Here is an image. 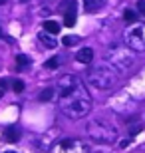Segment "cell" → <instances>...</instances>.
Instances as JSON below:
<instances>
[{
    "instance_id": "obj_1",
    "label": "cell",
    "mask_w": 145,
    "mask_h": 153,
    "mask_svg": "<svg viewBox=\"0 0 145 153\" xmlns=\"http://www.w3.org/2000/svg\"><path fill=\"white\" fill-rule=\"evenodd\" d=\"M56 100L60 103L62 114L68 115L70 119L86 117L94 108L88 88L74 74H66L60 78V82L56 84Z\"/></svg>"
},
{
    "instance_id": "obj_2",
    "label": "cell",
    "mask_w": 145,
    "mask_h": 153,
    "mask_svg": "<svg viewBox=\"0 0 145 153\" xmlns=\"http://www.w3.org/2000/svg\"><path fill=\"white\" fill-rule=\"evenodd\" d=\"M88 84L95 90H112L113 85L117 84V70L112 68L109 64L107 66H95L88 72Z\"/></svg>"
},
{
    "instance_id": "obj_3",
    "label": "cell",
    "mask_w": 145,
    "mask_h": 153,
    "mask_svg": "<svg viewBox=\"0 0 145 153\" xmlns=\"http://www.w3.org/2000/svg\"><path fill=\"white\" fill-rule=\"evenodd\" d=\"M86 131L91 141L95 143H103V145H109L117 139V129L115 125L107 123L103 119H91L88 125H86Z\"/></svg>"
},
{
    "instance_id": "obj_4",
    "label": "cell",
    "mask_w": 145,
    "mask_h": 153,
    "mask_svg": "<svg viewBox=\"0 0 145 153\" xmlns=\"http://www.w3.org/2000/svg\"><path fill=\"white\" fill-rule=\"evenodd\" d=\"M133 52L135 50H131L127 44L125 46H112L106 54V60L112 68L117 70V72H127V70L133 66V60H135Z\"/></svg>"
},
{
    "instance_id": "obj_5",
    "label": "cell",
    "mask_w": 145,
    "mask_h": 153,
    "mask_svg": "<svg viewBox=\"0 0 145 153\" xmlns=\"http://www.w3.org/2000/svg\"><path fill=\"white\" fill-rule=\"evenodd\" d=\"M123 42L135 52H145V22L129 24L123 32Z\"/></svg>"
},
{
    "instance_id": "obj_6",
    "label": "cell",
    "mask_w": 145,
    "mask_h": 153,
    "mask_svg": "<svg viewBox=\"0 0 145 153\" xmlns=\"http://www.w3.org/2000/svg\"><path fill=\"white\" fill-rule=\"evenodd\" d=\"M52 153H89V147L86 145L82 139H76V137H68V139H62L58 141Z\"/></svg>"
},
{
    "instance_id": "obj_7",
    "label": "cell",
    "mask_w": 145,
    "mask_h": 153,
    "mask_svg": "<svg viewBox=\"0 0 145 153\" xmlns=\"http://www.w3.org/2000/svg\"><path fill=\"white\" fill-rule=\"evenodd\" d=\"M76 16H78L76 2L74 0H66V4H64V24L66 26H74L76 24Z\"/></svg>"
},
{
    "instance_id": "obj_8",
    "label": "cell",
    "mask_w": 145,
    "mask_h": 153,
    "mask_svg": "<svg viewBox=\"0 0 145 153\" xmlns=\"http://www.w3.org/2000/svg\"><path fill=\"white\" fill-rule=\"evenodd\" d=\"M76 60H78L80 64H91V60H94V50L91 48H82V50L76 52Z\"/></svg>"
},
{
    "instance_id": "obj_9",
    "label": "cell",
    "mask_w": 145,
    "mask_h": 153,
    "mask_svg": "<svg viewBox=\"0 0 145 153\" xmlns=\"http://www.w3.org/2000/svg\"><path fill=\"white\" fill-rule=\"evenodd\" d=\"M54 36H56V34H50V32L42 30V32H40V42H42L44 46H48V48H54V46L58 44V40L54 38Z\"/></svg>"
},
{
    "instance_id": "obj_10",
    "label": "cell",
    "mask_w": 145,
    "mask_h": 153,
    "mask_svg": "<svg viewBox=\"0 0 145 153\" xmlns=\"http://www.w3.org/2000/svg\"><path fill=\"white\" fill-rule=\"evenodd\" d=\"M103 2H106V0H84V8L88 12H95L103 6Z\"/></svg>"
},
{
    "instance_id": "obj_11",
    "label": "cell",
    "mask_w": 145,
    "mask_h": 153,
    "mask_svg": "<svg viewBox=\"0 0 145 153\" xmlns=\"http://www.w3.org/2000/svg\"><path fill=\"white\" fill-rule=\"evenodd\" d=\"M44 30L50 32V34H60V24L56 20H46L44 22Z\"/></svg>"
},
{
    "instance_id": "obj_12",
    "label": "cell",
    "mask_w": 145,
    "mask_h": 153,
    "mask_svg": "<svg viewBox=\"0 0 145 153\" xmlns=\"http://www.w3.org/2000/svg\"><path fill=\"white\" fill-rule=\"evenodd\" d=\"M4 137H6V141H18V139H20V131H18L16 127H8Z\"/></svg>"
},
{
    "instance_id": "obj_13",
    "label": "cell",
    "mask_w": 145,
    "mask_h": 153,
    "mask_svg": "<svg viewBox=\"0 0 145 153\" xmlns=\"http://www.w3.org/2000/svg\"><path fill=\"white\" fill-rule=\"evenodd\" d=\"M16 64H18V70H26L30 66V58L24 56V54H18L16 56Z\"/></svg>"
},
{
    "instance_id": "obj_14",
    "label": "cell",
    "mask_w": 145,
    "mask_h": 153,
    "mask_svg": "<svg viewBox=\"0 0 145 153\" xmlns=\"http://www.w3.org/2000/svg\"><path fill=\"white\" fill-rule=\"evenodd\" d=\"M52 97H56V88H48V90H44L40 94V100L42 102H50Z\"/></svg>"
},
{
    "instance_id": "obj_15",
    "label": "cell",
    "mask_w": 145,
    "mask_h": 153,
    "mask_svg": "<svg viewBox=\"0 0 145 153\" xmlns=\"http://www.w3.org/2000/svg\"><path fill=\"white\" fill-rule=\"evenodd\" d=\"M80 36H74V34H70V36H64V46H76V44H80Z\"/></svg>"
},
{
    "instance_id": "obj_16",
    "label": "cell",
    "mask_w": 145,
    "mask_h": 153,
    "mask_svg": "<svg viewBox=\"0 0 145 153\" xmlns=\"http://www.w3.org/2000/svg\"><path fill=\"white\" fill-rule=\"evenodd\" d=\"M123 18H125V22H127V24H133L135 20H137V12H135V10H129V8H127V10L123 12Z\"/></svg>"
},
{
    "instance_id": "obj_17",
    "label": "cell",
    "mask_w": 145,
    "mask_h": 153,
    "mask_svg": "<svg viewBox=\"0 0 145 153\" xmlns=\"http://www.w3.org/2000/svg\"><path fill=\"white\" fill-rule=\"evenodd\" d=\"M58 66H60V58H58V56L50 58V60H48V62L44 64V68H48V70H56Z\"/></svg>"
},
{
    "instance_id": "obj_18",
    "label": "cell",
    "mask_w": 145,
    "mask_h": 153,
    "mask_svg": "<svg viewBox=\"0 0 145 153\" xmlns=\"http://www.w3.org/2000/svg\"><path fill=\"white\" fill-rule=\"evenodd\" d=\"M12 84H14V85H12V90L18 91V94L24 90V82H22V79H16V82H12Z\"/></svg>"
},
{
    "instance_id": "obj_19",
    "label": "cell",
    "mask_w": 145,
    "mask_h": 153,
    "mask_svg": "<svg viewBox=\"0 0 145 153\" xmlns=\"http://www.w3.org/2000/svg\"><path fill=\"white\" fill-rule=\"evenodd\" d=\"M137 12H139L141 16H145V0H139V4H137Z\"/></svg>"
},
{
    "instance_id": "obj_20",
    "label": "cell",
    "mask_w": 145,
    "mask_h": 153,
    "mask_svg": "<svg viewBox=\"0 0 145 153\" xmlns=\"http://www.w3.org/2000/svg\"><path fill=\"white\" fill-rule=\"evenodd\" d=\"M6 2H8V0H0V6H2V4H6Z\"/></svg>"
},
{
    "instance_id": "obj_21",
    "label": "cell",
    "mask_w": 145,
    "mask_h": 153,
    "mask_svg": "<svg viewBox=\"0 0 145 153\" xmlns=\"http://www.w3.org/2000/svg\"><path fill=\"white\" fill-rule=\"evenodd\" d=\"M4 153H16V151H4Z\"/></svg>"
},
{
    "instance_id": "obj_22",
    "label": "cell",
    "mask_w": 145,
    "mask_h": 153,
    "mask_svg": "<svg viewBox=\"0 0 145 153\" xmlns=\"http://www.w3.org/2000/svg\"><path fill=\"white\" fill-rule=\"evenodd\" d=\"M0 36H2V28H0Z\"/></svg>"
},
{
    "instance_id": "obj_23",
    "label": "cell",
    "mask_w": 145,
    "mask_h": 153,
    "mask_svg": "<svg viewBox=\"0 0 145 153\" xmlns=\"http://www.w3.org/2000/svg\"><path fill=\"white\" fill-rule=\"evenodd\" d=\"M0 96H2V91H0Z\"/></svg>"
}]
</instances>
